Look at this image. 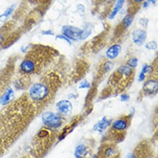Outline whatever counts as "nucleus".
Instances as JSON below:
<instances>
[{
	"instance_id": "28",
	"label": "nucleus",
	"mask_w": 158,
	"mask_h": 158,
	"mask_svg": "<svg viewBox=\"0 0 158 158\" xmlns=\"http://www.w3.org/2000/svg\"><path fill=\"white\" fill-rule=\"evenodd\" d=\"M146 78V75L143 74L142 72H140L139 75V81H144V79Z\"/></svg>"
},
{
	"instance_id": "4",
	"label": "nucleus",
	"mask_w": 158,
	"mask_h": 158,
	"mask_svg": "<svg viewBox=\"0 0 158 158\" xmlns=\"http://www.w3.org/2000/svg\"><path fill=\"white\" fill-rule=\"evenodd\" d=\"M37 68V63L33 58H26L20 64V70L24 74L29 75L34 73Z\"/></svg>"
},
{
	"instance_id": "6",
	"label": "nucleus",
	"mask_w": 158,
	"mask_h": 158,
	"mask_svg": "<svg viewBox=\"0 0 158 158\" xmlns=\"http://www.w3.org/2000/svg\"><path fill=\"white\" fill-rule=\"evenodd\" d=\"M58 113L62 115H69L73 109L72 103L68 100H61L56 103Z\"/></svg>"
},
{
	"instance_id": "31",
	"label": "nucleus",
	"mask_w": 158,
	"mask_h": 158,
	"mask_svg": "<svg viewBox=\"0 0 158 158\" xmlns=\"http://www.w3.org/2000/svg\"><path fill=\"white\" fill-rule=\"evenodd\" d=\"M3 40H4L3 37H2V35H0V45H1V44L2 43Z\"/></svg>"
},
{
	"instance_id": "5",
	"label": "nucleus",
	"mask_w": 158,
	"mask_h": 158,
	"mask_svg": "<svg viewBox=\"0 0 158 158\" xmlns=\"http://www.w3.org/2000/svg\"><path fill=\"white\" fill-rule=\"evenodd\" d=\"M130 121L127 118H119L111 124V128L113 131L118 133H123L128 128Z\"/></svg>"
},
{
	"instance_id": "16",
	"label": "nucleus",
	"mask_w": 158,
	"mask_h": 158,
	"mask_svg": "<svg viewBox=\"0 0 158 158\" xmlns=\"http://www.w3.org/2000/svg\"><path fill=\"white\" fill-rule=\"evenodd\" d=\"M116 154V150H115L114 147H108L105 148L104 150V155L106 158H110L113 156H114Z\"/></svg>"
},
{
	"instance_id": "22",
	"label": "nucleus",
	"mask_w": 158,
	"mask_h": 158,
	"mask_svg": "<svg viewBox=\"0 0 158 158\" xmlns=\"http://www.w3.org/2000/svg\"><path fill=\"white\" fill-rule=\"evenodd\" d=\"M113 67H114V64H113L112 62H106L104 65V70H105V72H109L111 69L113 68Z\"/></svg>"
},
{
	"instance_id": "14",
	"label": "nucleus",
	"mask_w": 158,
	"mask_h": 158,
	"mask_svg": "<svg viewBox=\"0 0 158 158\" xmlns=\"http://www.w3.org/2000/svg\"><path fill=\"white\" fill-rule=\"evenodd\" d=\"M125 0H117L116 4H115V6L113 9V11H111L110 15L109 16V19H114L115 16L117 15V14L118 13V12L122 9L123 5H124Z\"/></svg>"
},
{
	"instance_id": "8",
	"label": "nucleus",
	"mask_w": 158,
	"mask_h": 158,
	"mask_svg": "<svg viewBox=\"0 0 158 158\" xmlns=\"http://www.w3.org/2000/svg\"><path fill=\"white\" fill-rule=\"evenodd\" d=\"M158 83L156 79H148L143 85V91L148 94H154L157 92Z\"/></svg>"
},
{
	"instance_id": "9",
	"label": "nucleus",
	"mask_w": 158,
	"mask_h": 158,
	"mask_svg": "<svg viewBox=\"0 0 158 158\" xmlns=\"http://www.w3.org/2000/svg\"><path fill=\"white\" fill-rule=\"evenodd\" d=\"M121 50H122V47L119 44H114V45L111 46L106 52V58L110 60L114 59L120 54Z\"/></svg>"
},
{
	"instance_id": "18",
	"label": "nucleus",
	"mask_w": 158,
	"mask_h": 158,
	"mask_svg": "<svg viewBox=\"0 0 158 158\" xmlns=\"http://www.w3.org/2000/svg\"><path fill=\"white\" fill-rule=\"evenodd\" d=\"M138 62H139V59L135 57L131 58L130 59L127 60V66H128L129 68L131 69L135 68L138 65Z\"/></svg>"
},
{
	"instance_id": "24",
	"label": "nucleus",
	"mask_w": 158,
	"mask_h": 158,
	"mask_svg": "<svg viewBox=\"0 0 158 158\" xmlns=\"http://www.w3.org/2000/svg\"><path fill=\"white\" fill-rule=\"evenodd\" d=\"M56 38H57V39H60V40H64L65 42H67L69 45H71V44H72V42H71L70 40L68 39V38L66 37V36H64V34H59V35H57V36H56Z\"/></svg>"
},
{
	"instance_id": "21",
	"label": "nucleus",
	"mask_w": 158,
	"mask_h": 158,
	"mask_svg": "<svg viewBox=\"0 0 158 158\" xmlns=\"http://www.w3.org/2000/svg\"><path fill=\"white\" fill-rule=\"evenodd\" d=\"M145 48L148 50H156L157 48V43L155 41H150L146 44Z\"/></svg>"
},
{
	"instance_id": "1",
	"label": "nucleus",
	"mask_w": 158,
	"mask_h": 158,
	"mask_svg": "<svg viewBox=\"0 0 158 158\" xmlns=\"http://www.w3.org/2000/svg\"><path fill=\"white\" fill-rule=\"evenodd\" d=\"M50 90L47 84L42 82L34 83L29 87V96L34 102H42L48 98Z\"/></svg>"
},
{
	"instance_id": "17",
	"label": "nucleus",
	"mask_w": 158,
	"mask_h": 158,
	"mask_svg": "<svg viewBox=\"0 0 158 158\" xmlns=\"http://www.w3.org/2000/svg\"><path fill=\"white\" fill-rule=\"evenodd\" d=\"M133 21V16L132 15H127L123 19L122 24L125 28H128L131 25Z\"/></svg>"
},
{
	"instance_id": "13",
	"label": "nucleus",
	"mask_w": 158,
	"mask_h": 158,
	"mask_svg": "<svg viewBox=\"0 0 158 158\" xmlns=\"http://www.w3.org/2000/svg\"><path fill=\"white\" fill-rule=\"evenodd\" d=\"M117 72L118 73L120 76H123L125 78H129L132 76L133 74V70L131 68H129L127 65H122L119 67L117 68Z\"/></svg>"
},
{
	"instance_id": "23",
	"label": "nucleus",
	"mask_w": 158,
	"mask_h": 158,
	"mask_svg": "<svg viewBox=\"0 0 158 158\" xmlns=\"http://www.w3.org/2000/svg\"><path fill=\"white\" fill-rule=\"evenodd\" d=\"M90 83H89L87 80H84L80 83V86H79V88L80 89H88V88H90Z\"/></svg>"
},
{
	"instance_id": "20",
	"label": "nucleus",
	"mask_w": 158,
	"mask_h": 158,
	"mask_svg": "<svg viewBox=\"0 0 158 158\" xmlns=\"http://www.w3.org/2000/svg\"><path fill=\"white\" fill-rule=\"evenodd\" d=\"M90 32H91L90 26H86V27L82 30V37H81V40L86 39V38L90 34Z\"/></svg>"
},
{
	"instance_id": "29",
	"label": "nucleus",
	"mask_w": 158,
	"mask_h": 158,
	"mask_svg": "<svg viewBox=\"0 0 158 158\" xmlns=\"http://www.w3.org/2000/svg\"><path fill=\"white\" fill-rule=\"evenodd\" d=\"M126 158H137V155L135 153H129L127 155Z\"/></svg>"
},
{
	"instance_id": "25",
	"label": "nucleus",
	"mask_w": 158,
	"mask_h": 158,
	"mask_svg": "<svg viewBox=\"0 0 158 158\" xmlns=\"http://www.w3.org/2000/svg\"><path fill=\"white\" fill-rule=\"evenodd\" d=\"M130 99V96L127 94H123L120 96V100L123 102H126V101L129 100Z\"/></svg>"
},
{
	"instance_id": "30",
	"label": "nucleus",
	"mask_w": 158,
	"mask_h": 158,
	"mask_svg": "<svg viewBox=\"0 0 158 158\" xmlns=\"http://www.w3.org/2000/svg\"><path fill=\"white\" fill-rule=\"evenodd\" d=\"M156 2H157V0H148V2H147L148 3H152V4H155L156 3Z\"/></svg>"
},
{
	"instance_id": "26",
	"label": "nucleus",
	"mask_w": 158,
	"mask_h": 158,
	"mask_svg": "<svg viewBox=\"0 0 158 158\" xmlns=\"http://www.w3.org/2000/svg\"><path fill=\"white\" fill-rule=\"evenodd\" d=\"M140 23L143 26H144V27H147V24H148V20L146 19H141L140 20Z\"/></svg>"
},
{
	"instance_id": "11",
	"label": "nucleus",
	"mask_w": 158,
	"mask_h": 158,
	"mask_svg": "<svg viewBox=\"0 0 158 158\" xmlns=\"http://www.w3.org/2000/svg\"><path fill=\"white\" fill-rule=\"evenodd\" d=\"M111 124V119H107L106 117H104L101 119L100 121H98L96 125L94 126V131L98 132V133H102L104 130H106L107 127H109Z\"/></svg>"
},
{
	"instance_id": "19",
	"label": "nucleus",
	"mask_w": 158,
	"mask_h": 158,
	"mask_svg": "<svg viewBox=\"0 0 158 158\" xmlns=\"http://www.w3.org/2000/svg\"><path fill=\"white\" fill-rule=\"evenodd\" d=\"M152 70H153L152 67L151 65H149V64H146L142 67V69H141V72H142V73L144 75L150 74L151 72H152Z\"/></svg>"
},
{
	"instance_id": "7",
	"label": "nucleus",
	"mask_w": 158,
	"mask_h": 158,
	"mask_svg": "<svg viewBox=\"0 0 158 158\" xmlns=\"http://www.w3.org/2000/svg\"><path fill=\"white\" fill-rule=\"evenodd\" d=\"M147 34L144 29H135L132 33V40L135 45L141 46L147 40Z\"/></svg>"
},
{
	"instance_id": "12",
	"label": "nucleus",
	"mask_w": 158,
	"mask_h": 158,
	"mask_svg": "<svg viewBox=\"0 0 158 158\" xmlns=\"http://www.w3.org/2000/svg\"><path fill=\"white\" fill-rule=\"evenodd\" d=\"M88 155V147L85 144H80L76 147L75 151H74V157H75V158H86Z\"/></svg>"
},
{
	"instance_id": "27",
	"label": "nucleus",
	"mask_w": 158,
	"mask_h": 158,
	"mask_svg": "<svg viewBox=\"0 0 158 158\" xmlns=\"http://www.w3.org/2000/svg\"><path fill=\"white\" fill-rule=\"evenodd\" d=\"M42 34L44 35H53V32L51 30H46V31H43L42 32Z\"/></svg>"
},
{
	"instance_id": "15",
	"label": "nucleus",
	"mask_w": 158,
	"mask_h": 158,
	"mask_svg": "<svg viewBox=\"0 0 158 158\" xmlns=\"http://www.w3.org/2000/svg\"><path fill=\"white\" fill-rule=\"evenodd\" d=\"M14 9H15V5H11L10 7H9L7 8L6 11L4 12V13L0 15V21L4 22L7 20L8 18L10 17L12 15V13H13Z\"/></svg>"
},
{
	"instance_id": "2",
	"label": "nucleus",
	"mask_w": 158,
	"mask_h": 158,
	"mask_svg": "<svg viewBox=\"0 0 158 158\" xmlns=\"http://www.w3.org/2000/svg\"><path fill=\"white\" fill-rule=\"evenodd\" d=\"M42 121L48 129H57L61 126L63 119L59 113L47 111L42 115Z\"/></svg>"
},
{
	"instance_id": "33",
	"label": "nucleus",
	"mask_w": 158,
	"mask_h": 158,
	"mask_svg": "<svg viewBox=\"0 0 158 158\" xmlns=\"http://www.w3.org/2000/svg\"><path fill=\"white\" fill-rule=\"evenodd\" d=\"M133 1L135 2L139 3V2H143V0H133Z\"/></svg>"
},
{
	"instance_id": "3",
	"label": "nucleus",
	"mask_w": 158,
	"mask_h": 158,
	"mask_svg": "<svg viewBox=\"0 0 158 158\" xmlns=\"http://www.w3.org/2000/svg\"><path fill=\"white\" fill-rule=\"evenodd\" d=\"M62 34L66 36L70 40H81L82 34V29L76 26L66 25L62 27Z\"/></svg>"
},
{
	"instance_id": "32",
	"label": "nucleus",
	"mask_w": 158,
	"mask_h": 158,
	"mask_svg": "<svg viewBox=\"0 0 158 158\" xmlns=\"http://www.w3.org/2000/svg\"><path fill=\"white\" fill-rule=\"evenodd\" d=\"M148 4H149V3H148L147 2H146L143 3V7H147V6L149 5H148Z\"/></svg>"
},
{
	"instance_id": "10",
	"label": "nucleus",
	"mask_w": 158,
	"mask_h": 158,
	"mask_svg": "<svg viewBox=\"0 0 158 158\" xmlns=\"http://www.w3.org/2000/svg\"><path fill=\"white\" fill-rule=\"evenodd\" d=\"M14 97H15V92L11 87H9L0 97V104L2 105H7L13 100Z\"/></svg>"
}]
</instances>
